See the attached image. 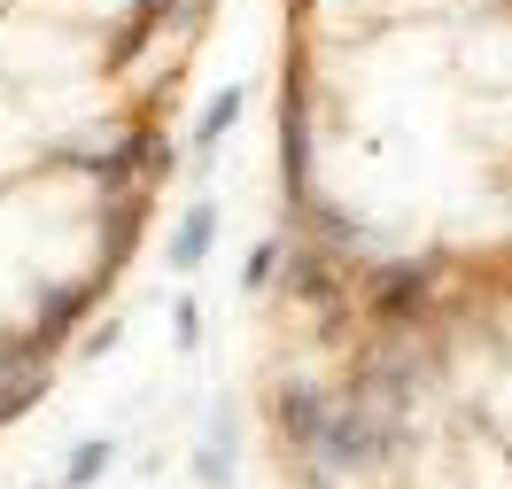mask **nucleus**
Here are the masks:
<instances>
[{"label": "nucleus", "mask_w": 512, "mask_h": 489, "mask_svg": "<svg viewBox=\"0 0 512 489\" xmlns=\"http://www.w3.org/2000/svg\"><path fill=\"white\" fill-rule=\"evenodd\" d=\"M241 109H249V86H241V78H233V86H218V94L202 101V117H194V132H187V187H202V179L218 171V148L233 140Z\"/></svg>", "instance_id": "nucleus-1"}, {"label": "nucleus", "mask_w": 512, "mask_h": 489, "mask_svg": "<svg viewBox=\"0 0 512 489\" xmlns=\"http://www.w3.org/2000/svg\"><path fill=\"white\" fill-rule=\"evenodd\" d=\"M218 226H225L218 195H194V202H187V218H179V233H171V272H179V280L210 264V249H218Z\"/></svg>", "instance_id": "nucleus-2"}, {"label": "nucleus", "mask_w": 512, "mask_h": 489, "mask_svg": "<svg viewBox=\"0 0 512 489\" xmlns=\"http://www.w3.org/2000/svg\"><path fill=\"white\" fill-rule=\"evenodd\" d=\"M233 451H241V427H233V404H225L218 427H210V443H202V458H194V482L202 489H233Z\"/></svg>", "instance_id": "nucleus-3"}, {"label": "nucleus", "mask_w": 512, "mask_h": 489, "mask_svg": "<svg viewBox=\"0 0 512 489\" xmlns=\"http://www.w3.org/2000/svg\"><path fill=\"white\" fill-rule=\"evenodd\" d=\"M117 451H125V443H117V435H94V443H78V451L63 458V489H94L101 474H109V466H117Z\"/></svg>", "instance_id": "nucleus-4"}, {"label": "nucleus", "mask_w": 512, "mask_h": 489, "mask_svg": "<svg viewBox=\"0 0 512 489\" xmlns=\"http://www.w3.org/2000/svg\"><path fill=\"white\" fill-rule=\"evenodd\" d=\"M272 280H280V233H272V241H256L249 257H241V272H233V288H241V303H256V295L272 288Z\"/></svg>", "instance_id": "nucleus-5"}, {"label": "nucleus", "mask_w": 512, "mask_h": 489, "mask_svg": "<svg viewBox=\"0 0 512 489\" xmlns=\"http://www.w3.org/2000/svg\"><path fill=\"white\" fill-rule=\"evenodd\" d=\"M117 342H125V311H109V319H101L94 334H86V342H78V365H94L101 350H117Z\"/></svg>", "instance_id": "nucleus-6"}, {"label": "nucleus", "mask_w": 512, "mask_h": 489, "mask_svg": "<svg viewBox=\"0 0 512 489\" xmlns=\"http://www.w3.org/2000/svg\"><path fill=\"white\" fill-rule=\"evenodd\" d=\"M171 342H179L187 358H194V350H202V303H194V295H187V303H179V311H171Z\"/></svg>", "instance_id": "nucleus-7"}]
</instances>
